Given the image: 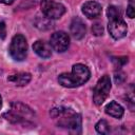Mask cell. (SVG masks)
Listing matches in <instances>:
<instances>
[{"label": "cell", "instance_id": "16", "mask_svg": "<svg viewBox=\"0 0 135 135\" xmlns=\"http://www.w3.org/2000/svg\"><path fill=\"white\" fill-rule=\"evenodd\" d=\"M127 16L131 19L135 16V0H129V4L127 7Z\"/></svg>", "mask_w": 135, "mask_h": 135}, {"label": "cell", "instance_id": "5", "mask_svg": "<svg viewBox=\"0 0 135 135\" xmlns=\"http://www.w3.org/2000/svg\"><path fill=\"white\" fill-rule=\"evenodd\" d=\"M111 91V79L110 76L103 75L97 81L94 92H93V101L96 105H100L107 99Z\"/></svg>", "mask_w": 135, "mask_h": 135}, {"label": "cell", "instance_id": "19", "mask_svg": "<svg viewBox=\"0 0 135 135\" xmlns=\"http://www.w3.org/2000/svg\"><path fill=\"white\" fill-rule=\"evenodd\" d=\"M15 0H0V3H3V4H12Z\"/></svg>", "mask_w": 135, "mask_h": 135}, {"label": "cell", "instance_id": "1", "mask_svg": "<svg viewBox=\"0 0 135 135\" xmlns=\"http://www.w3.org/2000/svg\"><path fill=\"white\" fill-rule=\"evenodd\" d=\"M91 76L89 68L84 64L77 63L72 68L71 73H62L58 77V81L62 86L65 88H76L84 84Z\"/></svg>", "mask_w": 135, "mask_h": 135}, {"label": "cell", "instance_id": "9", "mask_svg": "<svg viewBox=\"0 0 135 135\" xmlns=\"http://www.w3.org/2000/svg\"><path fill=\"white\" fill-rule=\"evenodd\" d=\"M70 31H71L72 36H73L75 39L79 40V39H82V38L84 37L85 32H86V27H85L84 22H83L80 18L76 17V18H74V19L72 20V22H71Z\"/></svg>", "mask_w": 135, "mask_h": 135}, {"label": "cell", "instance_id": "3", "mask_svg": "<svg viewBox=\"0 0 135 135\" xmlns=\"http://www.w3.org/2000/svg\"><path fill=\"white\" fill-rule=\"evenodd\" d=\"M3 116L13 123H19L31 120L34 117V113L27 105L20 102H13L11 104V110Z\"/></svg>", "mask_w": 135, "mask_h": 135}, {"label": "cell", "instance_id": "10", "mask_svg": "<svg viewBox=\"0 0 135 135\" xmlns=\"http://www.w3.org/2000/svg\"><path fill=\"white\" fill-rule=\"evenodd\" d=\"M102 12L101 5L96 1H88L82 5V13L90 19L98 17Z\"/></svg>", "mask_w": 135, "mask_h": 135}, {"label": "cell", "instance_id": "13", "mask_svg": "<svg viewBox=\"0 0 135 135\" xmlns=\"http://www.w3.org/2000/svg\"><path fill=\"white\" fill-rule=\"evenodd\" d=\"M31 74L30 73H17V74H14V75H11L8 76V80L14 82L16 85H25L27 84L30 81H31Z\"/></svg>", "mask_w": 135, "mask_h": 135}, {"label": "cell", "instance_id": "18", "mask_svg": "<svg viewBox=\"0 0 135 135\" xmlns=\"http://www.w3.org/2000/svg\"><path fill=\"white\" fill-rule=\"evenodd\" d=\"M0 34H1V38L5 37V25H4V22L0 23Z\"/></svg>", "mask_w": 135, "mask_h": 135}, {"label": "cell", "instance_id": "20", "mask_svg": "<svg viewBox=\"0 0 135 135\" xmlns=\"http://www.w3.org/2000/svg\"><path fill=\"white\" fill-rule=\"evenodd\" d=\"M1 105H2V98H1V96H0V109H1Z\"/></svg>", "mask_w": 135, "mask_h": 135}, {"label": "cell", "instance_id": "7", "mask_svg": "<svg viewBox=\"0 0 135 135\" xmlns=\"http://www.w3.org/2000/svg\"><path fill=\"white\" fill-rule=\"evenodd\" d=\"M108 30H109L110 35L114 39L118 40V39L123 38L127 35L128 26H127V23L124 22V20L121 17H117V18L109 19Z\"/></svg>", "mask_w": 135, "mask_h": 135}, {"label": "cell", "instance_id": "8", "mask_svg": "<svg viewBox=\"0 0 135 135\" xmlns=\"http://www.w3.org/2000/svg\"><path fill=\"white\" fill-rule=\"evenodd\" d=\"M50 45L53 47V50H55L58 53L65 52L70 45V37L66 33L62 31L55 32L51 36Z\"/></svg>", "mask_w": 135, "mask_h": 135}, {"label": "cell", "instance_id": "2", "mask_svg": "<svg viewBox=\"0 0 135 135\" xmlns=\"http://www.w3.org/2000/svg\"><path fill=\"white\" fill-rule=\"evenodd\" d=\"M52 115L59 118V127H64L72 133H80L81 131V116L71 109H53Z\"/></svg>", "mask_w": 135, "mask_h": 135}, {"label": "cell", "instance_id": "6", "mask_svg": "<svg viewBox=\"0 0 135 135\" xmlns=\"http://www.w3.org/2000/svg\"><path fill=\"white\" fill-rule=\"evenodd\" d=\"M40 6L42 14L49 19H58L65 13L64 5L55 0H42Z\"/></svg>", "mask_w": 135, "mask_h": 135}, {"label": "cell", "instance_id": "14", "mask_svg": "<svg viewBox=\"0 0 135 135\" xmlns=\"http://www.w3.org/2000/svg\"><path fill=\"white\" fill-rule=\"evenodd\" d=\"M95 129H96V131H97L99 134H109V133H110V126H109V123H108L105 120H103V119L99 120V121L96 123Z\"/></svg>", "mask_w": 135, "mask_h": 135}, {"label": "cell", "instance_id": "11", "mask_svg": "<svg viewBox=\"0 0 135 135\" xmlns=\"http://www.w3.org/2000/svg\"><path fill=\"white\" fill-rule=\"evenodd\" d=\"M33 50L41 58H49L52 55V46L43 40H37L33 44Z\"/></svg>", "mask_w": 135, "mask_h": 135}, {"label": "cell", "instance_id": "12", "mask_svg": "<svg viewBox=\"0 0 135 135\" xmlns=\"http://www.w3.org/2000/svg\"><path fill=\"white\" fill-rule=\"evenodd\" d=\"M123 108L116 101H111L105 107V113L114 118H121L123 115Z\"/></svg>", "mask_w": 135, "mask_h": 135}, {"label": "cell", "instance_id": "17", "mask_svg": "<svg viewBox=\"0 0 135 135\" xmlns=\"http://www.w3.org/2000/svg\"><path fill=\"white\" fill-rule=\"evenodd\" d=\"M92 31L96 36H101L103 34V27H102L101 23H99V22H96L95 24H93Z\"/></svg>", "mask_w": 135, "mask_h": 135}, {"label": "cell", "instance_id": "15", "mask_svg": "<svg viewBox=\"0 0 135 135\" xmlns=\"http://www.w3.org/2000/svg\"><path fill=\"white\" fill-rule=\"evenodd\" d=\"M107 15L109 19H113V18H117V17H121V12L117 6L114 5H110L108 7L107 11Z\"/></svg>", "mask_w": 135, "mask_h": 135}, {"label": "cell", "instance_id": "4", "mask_svg": "<svg viewBox=\"0 0 135 135\" xmlns=\"http://www.w3.org/2000/svg\"><path fill=\"white\" fill-rule=\"evenodd\" d=\"M9 54L16 61H22L27 54V42L23 35L17 34L13 37L9 45Z\"/></svg>", "mask_w": 135, "mask_h": 135}]
</instances>
